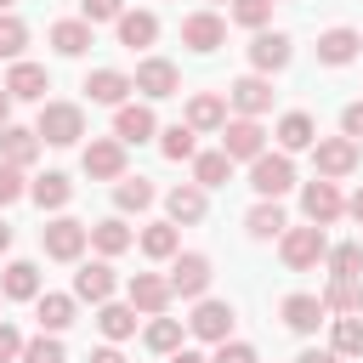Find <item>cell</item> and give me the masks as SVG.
<instances>
[{
	"mask_svg": "<svg viewBox=\"0 0 363 363\" xmlns=\"http://www.w3.org/2000/svg\"><path fill=\"white\" fill-rule=\"evenodd\" d=\"M312 142H318L312 113H284V119H278V153H306Z\"/></svg>",
	"mask_w": 363,
	"mask_h": 363,
	"instance_id": "obj_25",
	"label": "cell"
},
{
	"mask_svg": "<svg viewBox=\"0 0 363 363\" xmlns=\"http://www.w3.org/2000/svg\"><path fill=\"white\" fill-rule=\"evenodd\" d=\"M6 91H11V102H45V91H51V74H45L40 62H11V74H6Z\"/></svg>",
	"mask_w": 363,
	"mask_h": 363,
	"instance_id": "obj_16",
	"label": "cell"
},
{
	"mask_svg": "<svg viewBox=\"0 0 363 363\" xmlns=\"http://www.w3.org/2000/svg\"><path fill=\"white\" fill-rule=\"evenodd\" d=\"M96 329H102L108 340L136 335V306H130V301H125V306H119V301H102V306H96Z\"/></svg>",
	"mask_w": 363,
	"mask_h": 363,
	"instance_id": "obj_34",
	"label": "cell"
},
{
	"mask_svg": "<svg viewBox=\"0 0 363 363\" xmlns=\"http://www.w3.org/2000/svg\"><path fill=\"white\" fill-rule=\"evenodd\" d=\"M244 227H250V238H255V244H267V238H284V227H289V221H284L278 199H261V204L244 216Z\"/></svg>",
	"mask_w": 363,
	"mask_h": 363,
	"instance_id": "obj_30",
	"label": "cell"
},
{
	"mask_svg": "<svg viewBox=\"0 0 363 363\" xmlns=\"http://www.w3.org/2000/svg\"><path fill=\"white\" fill-rule=\"evenodd\" d=\"M295 363H346V357H335V352H301Z\"/></svg>",
	"mask_w": 363,
	"mask_h": 363,
	"instance_id": "obj_50",
	"label": "cell"
},
{
	"mask_svg": "<svg viewBox=\"0 0 363 363\" xmlns=\"http://www.w3.org/2000/svg\"><path fill=\"white\" fill-rule=\"evenodd\" d=\"M272 6H278V0H272Z\"/></svg>",
	"mask_w": 363,
	"mask_h": 363,
	"instance_id": "obj_59",
	"label": "cell"
},
{
	"mask_svg": "<svg viewBox=\"0 0 363 363\" xmlns=\"http://www.w3.org/2000/svg\"><path fill=\"white\" fill-rule=\"evenodd\" d=\"M187 125H193V130H221V125H227V96L199 91V96L187 102Z\"/></svg>",
	"mask_w": 363,
	"mask_h": 363,
	"instance_id": "obj_29",
	"label": "cell"
},
{
	"mask_svg": "<svg viewBox=\"0 0 363 363\" xmlns=\"http://www.w3.org/2000/svg\"><path fill=\"white\" fill-rule=\"evenodd\" d=\"M233 318H238V312H233L227 301H199L193 318H187V329H193L199 340H216V346H221V340L233 335Z\"/></svg>",
	"mask_w": 363,
	"mask_h": 363,
	"instance_id": "obj_14",
	"label": "cell"
},
{
	"mask_svg": "<svg viewBox=\"0 0 363 363\" xmlns=\"http://www.w3.org/2000/svg\"><path fill=\"white\" fill-rule=\"evenodd\" d=\"M329 352H335V357H363V318H335Z\"/></svg>",
	"mask_w": 363,
	"mask_h": 363,
	"instance_id": "obj_37",
	"label": "cell"
},
{
	"mask_svg": "<svg viewBox=\"0 0 363 363\" xmlns=\"http://www.w3.org/2000/svg\"><path fill=\"white\" fill-rule=\"evenodd\" d=\"M91 363H125V357H119V346H102V352H91Z\"/></svg>",
	"mask_w": 363,
	"mask_h": 363,
	"instance_id": "obj_51",
	"label": "cell"
},
{
	"mask_svg": "<svg viewBox=\"0 0 363 363\" xmlns=\"http://www.w3.org/2000/svg\"><path fill=\"white\" fill-rule=\"evenodd\" d=\"M28 199H34L40 210H62V204L74 199V182H68L62 170H45V176H40L34 187H28Z\"/></svg>",
	"mask_w": 363,
	"mask_h": 363,
	"instance_id": "obj_32",
	"label": "cell"
},
{
	"mask_svg": "<svg viewBox=\"0 0 363 363\" xmlns=\"http://www.w3.org/2000/svg\"><path fill=\"white\" fill-rule=\"evenodd\" d=\"M23 45H28V23H23V17H11V11H0V57L23 62Z\"/></svg>",
	"mask_w": 363,
	"mask_h": 363,
	"instance_id": "obj_41",
	"label": "cell"
},
{
	"mask_svg": "<svg viewBox=\"0 0 363 363\" xmlns=\"http://www.w3.org/2000/svg\"><path fill=\"white\" fill-rule=\"evenodd\" d=\"M346 216H352V221H363V187H357V193L346 199Z\"/></svg>",
	"mask_w": 363,
	"mask_h": 363,
	"instance_id": "obj_53",
	"label": "cell"
},
{
	"mask_svg": "<svg viewBox=\"0 0 363 363\" xmlns=\"http://www.w3.org/2000/svg\"><path fill=\"white\" fill-rule=\"evenodd\" d=\"M85 45H91V23H85V17L51 23V51H57V57H85Z\"/></svg>",
	"mask_w": 363,
	"mask_h": 363,
	"instance_id": "obj_28",
	"label": "cell"
},
{
	"mask_svg": "<svg viewBox=\"0 0 363 363\" xmlns=\"http://www.w3.org/2000/svg\"><path fill=\"white\" fill-rule=\"evenodd\" d=\"M284 323L295 329V335H312L323 318H329V306H323V295H284Z\"/></svg>",
	"mask_w": 363,
	"mask_h": 363,
	"instance_id": "obj_19",
	"label": "cell"
},
{
	"mask_svg": "<svg viewBox=\"0 0 363 363\" xmlns=\"http://www.w3.org/2000/svg\"><path fill=\"white\" fill-rule=\"evenodd\" d=\"M34 159H40V136H34V130H23V125H6V130H0V164L28 170Z\"/></svg>",
	"mask_w": 363,
	"mask_h": 363,
	"instance_id": "obj_21",
	"label": "cell"
},
{
	"mask_svg": "<svg viewBox=\"0 0 363 363\" xmlns=\"http://www.w3.org/2000/svg\"><path fill=\"white\" fill-rule=\"evenodd\" d=\"M0 295L6 301H40V267L34 261H11L0 272Z\"/></svg>",
	"mask_w": 363,
	"mask_h": 363,
	"instance_id": "obj_22",
	"label": "cell"
},
{
	"mask_svg": "<svg viewBox=\"0 0 363 363\" xmlns=\"http://www.w3.org/2000/svg\"><path fill=\"white\" fill-rule=\"evenodd\" d=\"M227 108H238V119H261L272 108V79L267 74H244L227 85Z\"/></svg>",
	"mask_w": 363,
	"mask_h": 363,
	"instance_id": "obj_6",
	"label": "cell"
},
{
	"mask_svg": "<svg viewBox=\"0 0 363 363\" xmlns=\"http://www.w3.org/2000/svg\"><path fill=\"white\" fill-rule=\"evenodd\" d=\"M34 318H40V335H62L74 323V295H40Z\"/></svg>",
	"mask_w": 363,
	"mask_h": 363,
	"instance_id": "obj_31",
	"label": "cell"
},
{
	"mask_svg": "<svg viewBox=\"0 0 363 363\" xmlns=\"http://www.w3.org/2000/svg\"><path fill=\"white\" fill-rule=\"evenodd\" d=\"M323 306H329L335 318H363V278H329Z\"/></svg>",
	"mask_w": 363,
	"mask_h": 363,
	"instance_id": "obj_24",
	"label": "cell"
},
{
	"mask_svg": "<svg viewBox=\"0 0 363 363\" xmlns=\"http://www.w3.org/2000/svg\"><path fill=\"white\" fill-rule=\"evenodd\" d=\"M221 153H227V159H250V164H255V159L267 153V130H261L255 119H227V125H221Z\"/></svg>",
	"mask_w": 363,
	"mask_h": 363,
	"instance_id": "obj_7",
	"label": "cell"
},
{
	"mask_svg": "<svg viewBox=\"0 0 363 363\" xmlns=\"http://www.w3.org/2000/svg\"><path fill=\"white\" fill-rule=\"evenodd\" d=\"M91 244H96V255H125V250L136 244V233H130L119 216H108V221H96V227H91Z\"/></svg>",
	"mask_w": 363,
	"mask_h": 363,
	"instance_id": "obj_33",
	"label": "cell"
},
{
	"mask_svg": "<svg viewBox=\"0 0 363 363\" xmlns=\"http://www.w3.org/2000/svg\"><path fill=\"white\" fill-rule=\"evenodd\" d=\"M153 130H159V119H153L147 102H125V108L113 113V136H119L125 147H130V142H147Z\"/></svg>",
	"mask_w": 363,
	"mask_h": 363,
	"instance_id": "obj_18",
	"label": "cell"
},
{
	"mask_svg": "<svg viewBox=\"0 0 363 363\" xmlns=\"http://www.w3.org/2000/svg\"><path fill=\"white\" fill-rule=\"evenodd\" d=\"M312 164H318L323 182H340V176L357 170V142L352 136H323V142H312Z\"/></svg>",
	"mask_w": 363,
	"mask_h": 363,
	"instance_id": "obj_4",
	"label": "cell"
},
{
	"mask_svg": "<svg viewBox=\"0 0 363 363\" xmlns=\"http://www.w3.org/2000/svg\"><path fill=\"white\" fill-rule=\"evenodd\" d=\"M6 250H11V227L0 221V255H6Z\"/></svg>",
	"mask_w": 363,
	"mask_h": 363,
	"instance_id": "obj_55",
	"label": "cell"
},
{
	"mask_svg": "<svg viewBox=\"0 0 363 363\" xmlns=\"http://www.w3.org/2000/svg\"><path fill=\"white\" fill-rule=\"evenodd\" d=\"M34 136L51 142V147H74V142L85 136V113H79V102H45Z\"/></svg>",
	"mask_w": 363,
	"mask_h": 363,
	"instance_id": "obj_1",
	"label": "cell"
},
{
	"mask_svg": "<svg viewBox=\"0 0 363 363\" xmlns=\"http://www.w3.org/2000/svg\"><path fill=\"white\" fill-rule=\"evenodd\" d=\"M108 295H113V267L108 261H91V267L74 272V301H96L102 306Z\"/></svg>",
	"mask_w": 363,
	"mask_h": 363,
	"instance_id": "obj_23",
	"label": "cell"
},
{
	"mask_svg": "<svg viewBox=\"0 0 363 363\" xmlns=\"http://www.w3.org/2000/svg\"><path fill=\"white\" fill-rule=\"evenodd\" d=\"M0 301H6V295H0Z\"/></svg>",
	"mask_w": 363,
	"mask_h": 363,
	"instance_id": "obj_58",
	"label": "cell"
},
{
	"mask_svg": "<svg viewBox=\"0 0 363 363\" xmlns=\"http://www.w3.org/2000/svg\"><path fill=\"white\" fill-rule=\"evenodd\" d=\"M221 40H227V23H221L216 11H193V17H182V45H187V51L210 57Z\"/></svg>",
	"mask_w": 363,
	"mask_h": 363,
	"instance_id": "obj_12",
	"label": "cell"
},
{
	"mask_svg": "<svg viewBox=\"0 0 363 363\" xmlns=\"http://www.w3.org/2000/svg\"><path fill=\"white\" fill-rule=\"evenodd\" d=\"M267 17H272V0H233V23H244V28H267Z\"/></svg>",
	"mask_w": 363,
	"mask_h": 363,
	"instance_id": "obj_43",
	"label": "cell"
},
{
	"mask_svg": "<svg viewBox=\"0 0 363 363\" xmlns=\"http://www.w3.org/2000/svg\"><path fill=\"white\" fill-rule=\"evenodd\" d=\"M210 6H221V0H210Z\"/></svg>",
	"mask_w": 363,
	"mask_h": 363,
	"instance_id": "obj_57",
	"label": "cell"
},
{
	"mask_svg": "<svg viewBox=\"0 0 363 363\" xmlns=\"http://www.w3.org/2000/svg\"><path fill=\"white\" fill-rule=\"evenodd\" d=\"M250 187H255L261 199H284V193L295 187V164H289V153H261V159L250 164Z\"/></svg>",
	"mask_w": 363,
	"mask_h": 363,
	"instance_id": "obj_5",
	"label": "cell"
},
{
	"mask_svg": "<svg viewBox=\"0 0 363 363\" xmlns=\"http://www.w3.org/2000/svg\"><path fill=\"white\" fill-rule=\"evenodd\" d=\"M6 125H11V91L0 85V130H6Z\"/></svg>",
	"mask_w": 363,
	"mask_h": 363,
	"instance_id": "obj_52",
	"label": "cell"
},
{
	"mask_svg": "<svg viewBox=\"0 0 363 363\" xmlns=\"http://www.w3.org/2000/svg\"><path fill=\"white\" fill-rule=\"evenodd\" d=\"M278 250H284V267H295V272L329 261V238H323V227H312V221H306V227H284Z\"/></svg>",
	"mask_w": 363,
	"mask_h": 363,
	"instance_id": "obj_2",
	"label": "cell"
},
{
	"mask_svg": "<svg viewBox=\"0 0 363 363\" xmlns=\"http://www.w3.org/2000/svg\"><path fill=\"white\" fill-rule=\"evenodd\" d=\"M142 340H147V352H159V357H170V352H182V318H153Z\"/></svg>",
	"mask_w": 363,
	"mask_h": 363,
	"instance_id": "obj_39",
	"label": "cell"
},
{
	"mask_svg": "<svg viewBox=\"0 0 363 363\" xmlns=\"http://www.w3.org/2000/svg\"><path fill=\"white\" fill-rule=\"evenodd\" d=\"M40 244H45V255H51V261H79V255H85V244H91V227H85V221H74V216H57V221H45V227H40Z\"/></svg>",
	"mask_w": 363,
	"mask_h": 363,
	"instance_id": "obj_3",
	"label": "cell"
},
{
	"mask_svg": "<svg viewBox=\"0 0 363 363\" xmlns=\"http://www.w3.org/2000/svg\"><path fill=\"white\" fill-rule=\"evenodd\" d=\"M125 295H130V306H136V312L164 318V306H170V295H176V289H170V278H159V272H136Z\"/></svg>",
	"mask_w": 363,
	"mask_h": 363,
	"instance_id": "obj_13",
	"label": "cell"
},
{
	"mask_svg": "<svg viewBox=\"0 0 363 363\" xmlns=\"http://www.w3.org/2000/svg\"><path fill=\"white\" fill-rule=\"evenodd\" d=\"M153 199H159V193H153V182H147V176H125V182L113 187V204H119L125 216H130V210L142 216V210H147Z\"/></svg>",
	"mask_w": 363,
	"mask_h": 363,
	"instance_id": "obj_36",
	"label": "cell"
},
{
	"mask_svg": "<svg viewBox=\"0 0 363 363\" xmlns=\"http://www.w3.org/2000/svg\"><path fill=\"white\" fill-rule=\"evenodd\" d=\"M289 57H295V45H289V34H255L250 40V68L255 74H278V68H289Z\"/></svg>",
	"mask_w": 363,
	"mask_h": 363,
	"instance_id": "obj_15",
	"label": "cell"
},
{
	"mask_svg": "<svg viewBox=\"0 0 363 363\" xmlns=\"http://www.w3.org/2000/svg\"><path fill=\"white\" fill-rule=\"evenodd\" d=\"M85 176L91 182H125V142L119 136H96L85 147Z\"/></svg>",
	"mask_w": 363,
	"mask_h": 363,
	"instance_id": "obj_8",
	"label": "cell"
},
{
	"mask_svg": "<svg viewBox=\"0 0 363 363\" xmlns=\"http://www.w3.org/2000/svg\"><path fill=\"white\" fill-rule=\"evenodd\" d=\"M79 17L85 23H119L125 17V0H79Z\"/></svg>",
	"mask_w": 363,
	"mask_h": 363,
	"instance_id": "obj_45",
	"label": "cell"
},
{
	"mask_svg": "<svg viewBox=\"0 0 363 363\" xmlns=\"http://www.w3.org/2000/svg\"><path fill=\"white\" fill-rule=\"evenodd\" d=\"M357 45H363V34H357V28H323V34H318V62L346 68V62L357 57Z\"/></svg>",
	"mask_w": 363,
	"mask_h": 363,
	"instance_id": "obj_20",
	"label": "cell"
},
{
	"mask_svg": "<svg viewBox=\"0 0 363 363\" xmlns=\"http://www.w3.org/2000/svg\"><path fill=\"white\" fill-rule=\"evenodd\" d=\"M113 28H119V45H130V51H142V45L159 40V17L153 11H125Z\"/></svg>",
	"mask_w": 363,
	"mask_h": 363,
	"instance_id": "obj_27",
	"label": "cell"
},
{
	"mask_svg": "<svg viewBox=\"0 0 363 363\" xmlns=\"http://www.w3.org/2000/svg\"><path fill=\"white\" fill-rule=\"evenodd\" d=\"M130 91H136V85H130V74H119V68H96V74H85V96L102 102V108H125Z\"/></svg>",
	"mask_w": 363,
	"mask_h": 363,
	"instance_id": "obj_17",
	"label": "cell"
},
{
	"mask_svg": "<svg viewBox=\"0 0 363 363\" xmlns=\"http://www.w3.org/2000/svg\"><path fill=\"white\" fill-rule=\"evenodd\" d=\"M28 187H23V170L17 164H0V204H17Z\"/></svg>",
	"mask_w": 363,
	"mask_h": 363,
	"instance_id": "obj_46",
	"label": "cell"
},
{
	"mask_svg": "<svg viewBox=\"0 0 363 363\" xmlns=\"http://www.w3.org/2000/svg\"><path fill=\"white\" fill-rule=\"evenodd\" d=\"M301 210H306V221L312 227H329V221H340V210H346V199H340V187L335 182H306L301 187Z\"/></svg>",
	"mask_w": 363,
	"mask_h": 363,
	"instance_id": "obj_9",
	"label": "cell"
},
{
	"mask_svg": "<svg viewBox=\"0 0 363 363\" xmlns=\"http://www.w3.org/2000/svg\"><path fill=\"white\" fill-rule=\"evenodd\" d=\"M17 363H62V340H57V335L23 340V357H17Z\"/></svg>",
	"mask_w": 363,
	"mask_h": 363,
	"instance_id": "obj_44",
	"label": "cell"
},
{
	"mask_svg": "<svg viewBox=\"0 0 363 363\" xmlns=\"http://www.w3.org/2000/svg\"><path fill=\"white\" fill-rule=\"evenodd\" d=\"M340 136H352V142H363V102H352V108L340 113Z\"/></svg>",
	"mask_w": 363,
	"mask_h": 363,
	"instance_id": "obj_49",
	"label": "cell"
},
{
	"mask_svg": "<svg viewBox=\"0 0 363 363\" xmlns=\"http://www.w3.org/2000/svg\"><path fill=\"white\" fill-rule=\"evenodd\" d=\"M164 210H170L176 227H182V221H204V187H199V182L170 187V193H164Z\"/></svg>",
	"mask_w": 363,
	"mask_h": 363,
	"instance_id": "obj_26",
	"label": "cell"
},
{
	"mask_svg": "<svg viewBox=\"0 0 363 363\" xmlns=\"http://www.w3.org/2000/svg\"><path fill=\"white\" fill-rule=\"evenodd\" d=\"M176 244H182L176 221H153V227H142V255H153V261H176Z\"/></svg>",
	"mask_w": 363,
	"mask_h": 363,
	"instance_id": "obj_35",
	"label": "cell"
},
{
	"mask_svg": "<svg viewBox=\"0 0 363 363\" xmlns=\"http://www.w3.org/2000/svg\"><path fill=\"white\" fill-rule=\"evenodd\" d=\"M130 85H136L147 102H164V96H176V62H164V57H142L136 74H130Z\"/></svg>",
	"mask_w": 363,
	"mask_h": 363,
	"instance_id": "obj_11",
	"label": "cell"
},
{
	"mask_svg": "<svg viewBox=\"0 0 363 363\" xmlns=\"http://www.w3.org/2000/svg\"><path fill=\"white\" fill-rule=\"evenodd\" d=\"M193 136H199L193 125H170V130L159 136V153L176 159V164H182V159H199V142H193Z\"/></svg>",
	"mask_w": 363,
	"mask_h": 363,
	"instance_id": "obj_40",
	"label": "cell"
},
{
	"mask_svg": "<svg viewBox=\"0 0 363 363\" xmlns=\"http://www.w3.org/2000/svg\"><path fill=\"white\" fill-rule=\"evenodd\" d=\"M227 176H233V159H227L221 147L193 159V182H199V187H227Z\"/></svg>",
	"mask_w": 363,
	"mask_h": 363,
	"instance_id": "obj_38",
	"label": "cell"
},
{
	"mask_svg": "<svg viewBox=\"0 0 363 363\" xmlns=\"http://www.w3.org/2000/svg\"><path fill=\"white\" fill-rule=\"evenodd\" d=\"M0 11H11V0H0Z\"/></svg>",
	"mask_w": 363,
	"mask_h": 363,
	"instance_id": "obj_56",
	"label": "cell"
},
{
	"mask_svg": "<svg viewBox=\"0 0 363 363\" xmlns=\"http://www.w3.org/2000/svg\"><path fill=\"white\" fill-rule=\"evenodd\" d=\"M329 278H363V244H335L329 250Z\"/></svg>",
	"mask_w": 363,
	"mask_h": 363,
	"instance_id": "obj_42",
	"label": "cell"
},
{
	"mask_svg": "<svg viewBox=\"0 0 363 363\" xmlns=\"http://www.w3.org/2000/svg\"><path fill=\"white\" fill-rule=\"evenodd\" d=\"M11 357H23V335L11 323H0V363H11Z\"/></svg>",
	"mask_w": 363,
	"mask_h": 363,
	"instance_id": "obj_48",
	"label": "cell"
},
{
	"mask_svg": "<svg viewBox=\"0 0 363 363\" xmlns=\"http://www.w3.org/2000/svg\"><path fill=\"white\" fill-rule=\"evenodd\" d=\"M210 363H261V357H255V346H244V340H221Z\"/></svg>",
	"mask_w": 363,
	"mask_h": 363,
	"instance_id": "obj_47",
	"label": "cell"
},
{
	"mask_svg": "<svg viewBox=\"0 0 363 363\" xmlns=\"http://www.w3.org/2000/svg\"><path fill=\"white\" fill-rule=\"evenodd\" d=\"M170 289H176L182 301H199V295L210 289V255H199V250L176 255V261H170Z\"/></svg>",
	"mask_w": 363,
	"mask_h": 363,
	"instance_id": "obj_10",
	"label": "cell"
},
{
	"mask_svg": "<svg viewBox=\"0 0 363 363\" xmlns=\"http://www.w3.org/2000/svg\"><path fill=\"white\" fill-rule=\"evenodd\" d=\"M170 363H210V357H199V352H187V346H182V352H170Z\"/></svg>",
	"mask_w": 363,
	"mask_h": 363,
	"instance_id": "obj_54",
	"label": "cell"
}]
</instances>
